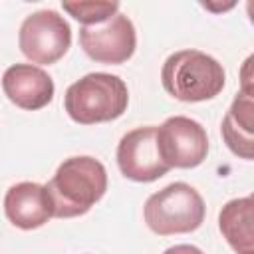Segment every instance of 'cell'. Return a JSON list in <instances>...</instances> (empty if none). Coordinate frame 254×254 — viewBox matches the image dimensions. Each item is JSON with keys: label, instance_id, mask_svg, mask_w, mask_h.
<instances>
[{"label": "cell", "instance_id": "cell-1", "mask_svg": "<svg viewBox=\"0 0 254 254\" xmlns=\"http://www.w3.org/2000/svg\"><path fill=\"white\" fill-rule=\"evenodd\" d=\"M46 190L56 218H75L89 212V208L103 198L107 190V171L95 157L75 155L58 167Z\"/></svg>", "mask_w": 254, "mask_h": 254}, {"label": "cell", "instance_id": "cell-2", "mask_svg": "<svg viewBox=\"0 0 254 254\" xmlns=\"http://www.w3.org/2000/svg\"><path fill=\"white\" fill-rule=\"evenodd\" d=\"M165 91L185 103L214 99L226 83L224 67L212 56L200 50H179L171 54L161 67Z\"/></svg>", "mask_w": 254, "mask_h": 254}, {"label": "cell", "instance_id": "cell-3", "mask_svg": "<svg viewBox=\"0 0 254 254\" xmlns=\"http://www.w3.org/2000/svg\"><path fill=\"white\" fill-rule=\"evenodd\" d=\"M129 105V89L119 75L93 71L73 81L65 95L64 107L71 121L95 125L121 117Z\"/></svg>", "mask_w": 254, "mask_h": 254}, {"label": "cell", "instance_id": "cell-4", "mask_svg": "<svg viewBox=\"0 0 254 254\" xmlns=\"http://www.w3.org/2000/svg\"><path fill=\"white\" fill-rule=\"evenodd\" d=\"M204 212L206 206L200 192L183 181L153 192L143 206L145 224L159 236L194 232L204 222Z\"/></svg>", "mask_w": 254, "mask_h": 254}, {"label": "cell", "instance_id": "cell-5", "mask_svg": "<svg viewBox=\"0 0 254 254\" xmlns=\"http://www.w3.org/2000/svg\"><path fill=\"white\" fill-rule=\"evenodd\" d=\"M20 52L40 65L62 60L71 46V28L56 10H38L24 18L18 32Z\"/></svg>", "mask_w": 254, "mask_h": 254}, {"label": "cell", "instance_id": "cell-6", "mask_svg": "<svg viewBox=\"0 0 254 254\" xmlns=\"http://www.w3.org/2000/svg\"><path fill=\"white\" fill-rule=\"evenodd\" d=\"M157 147L169 169H194L208 155V135L198 121L173 115L157 127Z\"/></svg>", "mask_w": 254, "mask_h": 254}, {"label": "cell", "instance_id": "cell-7", "mask_svg": "<svg viewBox=\"0 0 254 254\" xmlns=\"http://www.w3.org/2000/svg\"><path fill=\"white\" fill-rule=\"evenodd\" d=\"M79 46L93 62L117 65L133 58L137 48V32L131 18L117 12L101 24L81 26Z\"/></svg>", "mask_w": 254, "mask_h": 254}, {"label": "cell", "instance_id": "cell-8", "mask_svg": "<svg viewBox=\"0 0 254 254\" xmlns=\"http://www.w3.org/2000/svg\"><path fill=\"white\" fill-rule=\"evenodd\" d=\"M117 165L125 179L135 183H153L171 169L159 155L157 127L145 125L127 131L117 145Z\"/></svg>", "mask_w": 254, "mask_h": 254}, {"label": "cell", "instance_id": "cell-9", "mask_svg": "<svg viewBox=\"0 0 254 254\" xmlns=\"http://www.w3.org/2000/svg\"><path fill=\"white\" fill-rule=\"evenodd\" d=\"M4 95L20 109L38 111L54 99L52 75L34 64H14L2 75Z\"/></svg>", "mask_w": 254, "mask_h": 254}, {"label": "cell", "instance_id": "cell-10", "mask_svg": "<svg viewBox=\"0 0 254 254\" xmlns=\"http://www.w3.org/2000/svg\"><path fill=\"white\" fill-rule=\"evenodd\" d=\"M4 214L20 230H34L54 218V206L46 185L22 181L4 194Z\"/></svg>", "mask_w": 254, "mask_h": 254}, {"label": "cell", "instance_id": "cell-11", "mask_svg": "<svg viewBox=\"0 0 254 254\" xmlns=\"http://www.w3.org/2000/svg\"><path fill=\"white\" fill-rule=\"evenodd\" d=\"M254 91L240 89L228 107L220 133L226 147L240 159L252 161L254 157Z\"/></svg>", "mask_w": 254, "mask_h": 254}, {"label": "cell", "instance_id": "cell-12", "mask_svg": "<svg viewBox=\"0 0 254 254\" xmlns=\"http://www.w3.org/2000/svg\"><path fill=\"white\" fill-rule=\"evenodd\" d=\"M218 228L236 254H254V200L240 196L228 200L218 212Z\"/></svg>", "mask_w": 254, "mask_h": 254}, {"label": "cell", "instance_id": "cell-13", "mask_svg": "<svg viewBox=\"0 0 254 254\" xmlns=\"http://www.w3.org/2000/svg\"><path fill=\"white\" fill-rule=\"evenodd\" d=\"M62 8L83 26H95L119 12V2H62Z\"/></svg>", "mask_w": 254, "mask_h": 254}, {"label": "cell", "instance_id": "cell-14", "mask_svg": "<svg viewBox=\"0 0 254 254\" xmlns=\"http://www.w3.org/2000/svg\"><path fill=\"white\" fill-rule=\"evenodd\" d=\"M163 254H204V252L192 244H175V246L167 248Z\"/></svg>", "mask_w": 254, "mask_h": 254}]
</instances>
